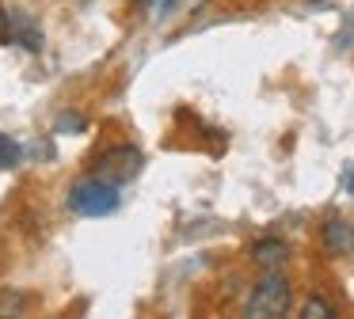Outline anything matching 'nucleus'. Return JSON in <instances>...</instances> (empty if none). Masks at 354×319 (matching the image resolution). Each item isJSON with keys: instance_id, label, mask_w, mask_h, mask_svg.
I'll use <instances>...</instances> for the list:
<instances>
[{"instance_id": "obj_1", "label": "nucleus", "mask_w": 354, "mask_h": 319, "mask_svg": "<svg viewBox=\"0 0 354 319\" xmlns=\"http://www.w3.org/2000/svg\"><path fill=\"white\" fill-rule=\"evenodd\" d=\"M290 300H293V289H290V278L278 270H267L255 289L248 293V304H244V316L248 319H282L290 311Z\"/></svg>"}, {"instance_id": "obj_2", "label": "nucleus", "mask_w": 354, "mask_h": 319, "mask_svg": "<svg viewBox=\"0 0 354 319\" xmlns=\"http://www.w3.org/2000/svg\"><path fill=\"white\" fill-rule=\"evenodd\" d=\"M118 197L122 194H118L115 182L100 179V175H84L69 190V209L77 217H107V213L118 209Z\"/></svg>"}, {"instance_id": "obj_3", "label": "nucleus", "mask_w": 354, "mask_h": 319, "mask_svg": "<svg viewBox=\"0 0 354 319\" xmlns=\"http://www.w3.org/2000/svg\"><path fill=\"white\" fill-rule=\"evenodd\" d=\"M138 171H141V152L133 148V144H115V148L103 152V156L95 160V167H92V175L115 182V186H122V182L133 179Z\"/></svg>"}, {"instance_id": "obj_4", "label": "nucleus", "mask_w": 354, "mask_h": 319, "mask_svg": "<svg viewBox=\"0 0 354 319\" xmlns=\"http://www.w3.org/2000/svg\"><path fill=\"white\" fill-rule=\"evenodd\" d=\"M286 258H290V243L278 240V235H263V240L252 243V262L259 270H278Z\"/></svg>"}, {"instance_id": "obj_5", "label": "nucleus", "mask_w": 354, "mask_h": 319, "mask_svg": "<svg viewBox=\"0 0 354 319\" xmlns=\"http://www.w3.org/2000/svg\"><path fill=\"white\" fill-rule=\"evenodd\" d=\"M4 42H16V46L35 53V50H42V30L35 27V19L16 12V15H8V35H4Z\"/></svg>"}, {"instance_id": "obj_6", "label": "nucleus", "mask_w": 354, "mask_h": 319, "mask_svg": "<svg viewBox=\"0 0 354 319\" xmlns=\"http://www.w3.org/2000/svg\"><path fill=\"white\" fill-rule=\"evenodd\" d=\"M324 247L331 251V255H339V251H346L351 247V224L346 220H339V217H331L328 224H324Z\"/></svg>"}, {"instance_id": "obj_7", "label": "nucleus", "mask_w": 354, "mask_h": 319, "mask_svg": "<svg viewBox=\"0 0 354 319\" xmlns=\"http://www.w3.org/2000/svg\"><path fill=\"white\" fill-rule=\"evenodd\" d=\"M27 311V296L16 289H0V316H24Z\"/></svg>"}, {"instance_id": "obj_8", "label": "nucleus", "mask_w": 354, "mask_h": 319, "mask_svg": "<svg viewBox=\"0 0 354 319\" xmlns=\"http://www.w3.org/2000/svg\"><path fill=\"white\" fill-rule=\"evenodd\" d=\"M19 160H24V148H19V144L12 141L8 133H0V171H8V167H16Z\"/></svg>"}, {"instance_id": "obj_9", "label": "nucleus", "mask_w": 354, "mask_h": 319, "mask_svg": "<svg viewBox=\"0 0 354 319\" xmlns=\"http://www.w3.org/2000/svg\"><path fill=\"white\" fill-rule=\"evenodd\" d=\"M335 316V308H331L324 296H308L305 304H301V319H331Z\"/></svg>"}, {"instance_id": "obj_10", "label": "nucleus", "mask_w": 354, "mask_h": 319, "mask_svg": "<svg viewBox=\"0 0 354 319\" xmlns=\"http://www.w3.org/2000/svg\"><path fill=\"white\" fill-rule=\"evenodd\" d=\"M57 129H62V133H80V129H84V118H80V114H62V122H57Z\"/></svg>"}, {"instance_id": "obj_11", "label": "nucleus", "mask_w": 354, "mask_h": 319, "mask_svg": "<svg viewBox=\"0 0 354 319\" xmlns=\"http://www.w3.org/2000/svg\"><path fill=\"white\" fill-rule=\"evenodd\" d=\"M4 35H8V12L0 8V42H4Z\"/></svg>"}, {"instance_id": "obj_12", "label": "nucleus", "mask_w": 354, "mask_h": 319, "mask_svg": "<svg viewBox=\"0 0 354 319\" xmlns=\"http://www.w3.org/2000/svg\"><path fill=\"white\" fill-rule=\"evenodd\" d=\"M351 251H354V228H351Z\"/></svg>"}, {"instance_id": "obj_13", "label": "nucleus", "mask_w": 354, "mask_h": 319, "mask_svg": "<svg viewBox=\"0 0 354 319\" xmlns=\"http://www.w3.org/2000/svg\"><path fill=\"white\" fill-rule=\"evenodd\" d=\"M305 4H324V0H305Z\"/></svg>"}]
</instances>
